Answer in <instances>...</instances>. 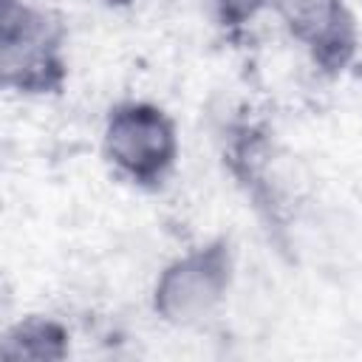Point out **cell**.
I'll list each match as a JSON object with an SVG mask.
<instances>
[{"label": "cell", "instance_id": "obj_1", "mask_svg": "<svg viewBox=\"0 0 362 362\" xmlns=\"http://www.w3.org/2000/svg\"><path fill=\"white\" fill-rule=\"evenodd\" d=\"M110 156L136 175H156L173 156V130L150 107L119 110L107 130Z\"/></svg>", "mask_w": 362, "mask_h": 362}, {"label": "cell", "instance_id": "obj_2", "mask_svg": "<svg viewBox=\"0 0 362 362\" xmlns=\"http://www.w3.org/2000/svg\"><path fill=\"white\" fill-rule=\"evenodd\" d=\"M223 286V260L218 252L189 257L187 263L175 266L161 288H158V305L164 314L175 320H189L212 305Z\"/></svg>", "mask_w": 362, "mask_h": 362}, {"label": "cell", "instance_id": "obj_3", "mask_svg": "<svg viewBox=\"0 0 362 362\" xmlns=\"http://www.w3.org/2000/svg\"><path fill=\"white\" fill-rule=\"evenodd\" d=\"M283 14L300 37H308L322 51L348 48L345 23H339V0H280Z\"/></svg>", "mask_w": 362, "mask_h": 362}, {"label": "cell", "instance_id": "obj_4", "mask_svg": "<svg viewBox=\"0 0 362 362\" xmlns=\"http://www.w3.org/2000/svg\"><path fill=\"white\" fill-rule=\"evenodd\" d=\"M215 3H218V8H221L223 17H229V20H240V17L252 14V11L257 8L260 0H215Z\"/></svg>", "mask_w": 362, "mask_h": 362}, {"label": "cell", "instance_id": "obj_5", "mask_svg": "<svg viewBox=\"0 0 362 362\" xmlns=\"http://www.w3.org/2000/svg\"><path fill=\"white\" fill-rule=\"evenodd\" d=\"M110 3H122V0H110Z\"/></svg>", "mask_w": 362, "mask_h": 362}]
</instances>
